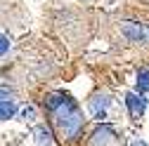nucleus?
<instances>
[{"label":"nucleus","mask_w":149,"mask_h":146,"mask_svg":"<svg viewBox=\"0 0 149 146\" xmlns=\"http://www.w3.org/2000/svg\"><path fill=\"white\" fill-rule=\"evenodd\" d=\"M43 106L50 116V125L54 130V137H57L62 144H73L83 137L85 130V118L81 106L76 104L71 94L66 92H47L43 97Z\"/></svg>","instance_id":"nucleus-1"},{"label":"nucleus","mask_w":149,"mask_h":146,"mask_svg":"<svg viewBox=\"0 0 149 146\" xmlns=\"http://www.w3.org/2000/svg\"><path fill=\"white\" fill-rule=\"evenodd\" d=\"M10 38H7V35H0V57H5V54L10 52Z\"/></svg>","instance_id":"nucleus-6"},{"label":"nucleus","mask_w":149,"mask_h":146,"mask_svg":"<svg viewBox=\"0 0 149 146\" xmlns=\"http://www.w3.org/2000/svg\"><path fill=\"white\" fill-rule=\"evenodd\" d=\"M149 90V71H140L137 73V92L144 94Z\"/></svg>","instance_id":"nucleus-5"},{"label":"nucleus","mask_w":149,"mask_h":146,"mask_svg":"<svg viewBox=\"0 0 149 146\" xmlns=\"http://www.w3.org/2000/svg\"><path fill=\"white\" fill-rule=\"evenodd\" d=\"M125 106H128V111L133 118H140L144 113V108H147V99L144 94H137V92H128L125 94Z\"/></svg>","instance_id":"nucleus-2"},{"label":"nucleus","mask_w":149,"mask_h":146,"mask_svg":"<svg viewBox=\"0 0 149 146\" xmlns=\"http://www.w3.org/2000/svg\"><path fill=\"white\" fill-rule=\"evenodd\" d=\"M17 113V104L14 101H0V120H7Z\"/></svg>","instance_id":"nucleus-4"},{"label":"nucleus","mask_w":149,"mask_h":146,"mask_svg":"<svg viewBox=\"0 0 149 146\" xmlns=\"http://www.w3.org/2000/svg\"><path fill=\"white\" fill-rule=\"evenodd\" d=\"M144 31H147V35H149V26H147V28H144Z\"/></svg>","instance_id":"nucleus-8"},{"label":"nucleus","mask_w":149,"mask_h":146,"mask_svg":"<svg viewBox=\"0 0 149 146\" xmlns=\"http://www.w3.org/2000/svg\"><path fill=\"white\" fill-rule=\"evenodd\" d=\"M123 33H125L133 43H144V33H147V31H144L140 24H135V21H125V24H123Z\"/></svg>","instance_id":"nucleus-3"},{"label":"nucleus","mask_w":149,"mask_h":146,"mask_svg":"<svg viewBox=\"0 0 149 146\" xmlns=\"http://www.w3.org/2000/svg\"><path fill=\"white\" fill-rule=\"evenodd\" d=\"M7 97H10L7 90H0V101H7Z\"/></svg>","instance_id":"nucleus-7"}]
</instances>
